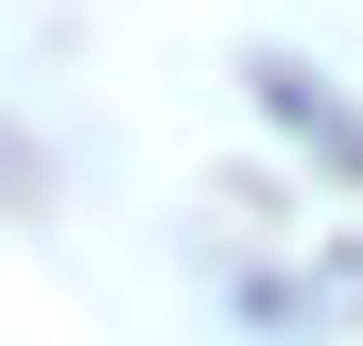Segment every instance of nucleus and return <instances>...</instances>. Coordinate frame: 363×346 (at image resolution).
<instances>
[{
	"instance_id": "f257e3e1",
	"label": "nucleus",
	"mask_w": 363,
	"mask_h": 346,
	"mask_svg": "<svg viewBox=\"0 0 363 346\" xmlns=\"http://www.w3.org/2000/svg\"><path fill=\"white\" fill-rule=\"evenodd\" d=\"M259 104H277V121H294L311 156H346V173H363V121H346V104H329V86H311V69H259Z\"/></svg>"
}]
</instances>
